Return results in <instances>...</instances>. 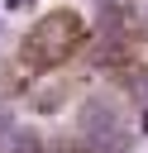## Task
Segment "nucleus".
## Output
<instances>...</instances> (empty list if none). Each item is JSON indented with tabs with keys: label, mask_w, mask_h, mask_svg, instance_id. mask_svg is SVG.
Segmentation results:
<instances>
[{
	"label": "nucleus",
	"mask_w": 148,
	"mask_h": 153,
	"mask_svg": "<svg viewBox=\"0 0 148 153\" xmlns=\"http://www.w3.org/2000/svg\"><path fill=\"white\" fill-rule=\"evenodd\" d=\"M19 153H43V148H38V143H33V148H19Z\"/></svg>",
	"instance_id": "obj_2"
},
{
	"label": "nucleus",
	"mask_w": 148,
	"mask_h": 153,
	"mask_svg": "<svg viewBox=\"0 0 148 153\" xmlns=\"http://www.w3.org/2000/svg\"><path fill=\"white\" fill-rule=\"evenodd\" d=\"M81 19H72V14H48L33 33H29V43H24V57L33 62V67H53V62H62V57H72L76 48H81Z\"/></svg>",
	"instance_id": "obj_1"
}]
</instances>
